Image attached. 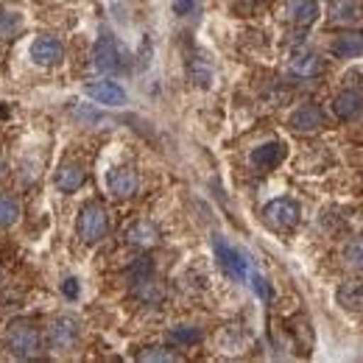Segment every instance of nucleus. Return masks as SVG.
I'll use <instances>...</instances> for the list:
<instances>
[{
    "label": "nucleus",
    "instance_id": "39448f33",
    "mask_svg": "<svg viewBox=\"0 0 363 363\" xmlns=\"http://www.w3.org/2000/svg\"><path fill=\"white\" fill-rule=\"evenodd\" d=\"M213 252H216L218 266H221L232 279H238V282L249 279V260H246V255H243L240 249H235L224 238H213Z\"/></svg>",
    "mask_w": 363,
    "mask_h": 363
},
{
    "label": "nucleus",
    "instance_id": "393cba45",
    "mask_svg": "<svg viewBox=\"0 0 363 363\" xmlns=\"http://www.w3.org/2000/svg\"><path fill=\"white\" fill-rule=\"evenodd\" d=\"M137 358H140V361H179V355L171 352V350H165V347H148V350H143Z\"/></svg>",
    "mask_w": 363,
    "mask_h": 363
},
{
    "label": "nucleus",
    "instance_id": "20e7f679",
    "mask_svg": "<svg viewBox=\"0 0 363 363\" xmlns=\"http://www.w3.org/2000/svg\"><path fill=\"white\" fill-rule=\"evenodd\" d=\"M299 218H302V210H299V204L294 199H274L263 210V221L272 229H277V232L294 229L299 224Z\"/></svg>",
    "mask_w": 363,
    "mask_h": 363
},
{
    "label": "nucleus",
    "instance_id": "0eeeda50",
    "mask_svg": "<svg viewBox=\"0 0 363 363\" xmlns=\"http://www.w3.org/2000/svg\"><path fill=\"white\" fill-rule=\"evenodd\" d=\"M28 56H31V62L40 65V67H56V65H62V59H65V45H62V40H56V37H50V34H43V37H37V40L31 43Z\"/></svg>",
    "mask_w": 363,
    "mask_h": 363
},
{
    "label": "nucleus",
    "instance_id": "f3484780",
    "mask_svg": "<svg viewBox=\"0 0 363 363\" xmlns=\"http://www.w3.org/2000/svg\"><path fill=\"white\" fill-rule=\"evenodd\" d=\"M87 179V171L82 162H65L59 171H56V187L62 193H76Z\"/></svg>",
    "mask_w": 363,
    "mask_h": 363
},
{
    "label": "nucleus",
    "instance_id": "412c9836",
    "mask_svg": "<svg viewBox=\"0 0 363 363\" xmlns=\"http://www.w3.org/2000/svg\"><path fill=\"white\" fill-rule=\"evenodd\" d=\"M187 73H190V79H193L196 84H201V87H210V82H213V67H210V62H207L204 56L187 59Z\"/></svg>",
    "mask_w": 363,
    "mask_h": 363
},
{
    "label": "nucleus",
    "instance_id": "2eb2a0df",
    "mask_svg": "<svg viewBox=\"0 0 363 363\" xmlns=\"http://www.w3.org/2000/svg\"><path fill=\"white\" fill-rule=\"evenodd\" d=\"M333 112L341 121H355L358 115H363V92L361 90H344L335 95L333 101Z\"/></svg>",
    "mask_w": 363,
    "mask_h": 363
},
{
    "label": "nucleus",
    "instance_id": "ddd939ff",
    "mask_svg": "<svg viewBox=\"0 0 363 363\" xmlns=\"http://www.w3.org/2000/svg\"><path fill=\"white\" fill-rule=\"evenodd\" d=\"M335 302L347 313H363V279H344L335 291Z\"/></svg>",
    "mask_w": 363,
    "mask_h": 363
},
{
    "label": "nucleus",
    "instance_id": "f257e3e1",
    "mask_svg": "<svg viewBox=\"0 0 363 363\" xmlns=\"http://www.w3.org/2000/svg\"><path fill=\"white\" fill-rule=\"evenodd\" d=\"M6 350L17 358H37L43 350L40 330L28 318H14L6 327Z\"/></svg>",
    "mask_w": 363,
    "mask_h": 363
},
{
    "label": "nucleus",
    "instance_id": "bb28decb",
    "mask_svg": "<svg viewBox=\"0 0 363 363\" xmlns=\"http://www.w3.org/2000/svg\"><path fill=\"white\" fill-rule=\"evenodd\" d=\"M79 279H73V277H67L65 282H62V294L67 296V299H79Z\"/></svg>",
    "mask_w": 363,
    "mask_h": 363
},
{
    "label": "nucleus",
    "instance_id": "9d476101",
    "mask_svg": "<svg viewBox=\"0 0 363 363\" xmlns=\"http://www.w3.org/2000/svg\"><path fill=\"white\" fill-rule=\"evenodd\" d=\"M288 126H291L294 132H299V135L318 132V129L324 126V112H321V106H318V104H302L299 109H294V112H291Z\"/></svg>",
    "mask_w": 363,
    "mask_h": 363
},
{
    "label": "nucleus",
    "instance_id": "1a4fd4ad",
    "mask_svg": "<svg viewBox=\"0 0 363 363\" xmlns=\"http://www.w3.org/2000/svg\"><path fill=\"white\" fill-rule=\"evenodd\" d=\"M84 92H87V98H92L101 106H123L126 104V90L118 82H109V79H104V82H87Z\"/></svg>",
    "mask_w": 363,
    "mask_h": 363
},
{
    "label": "nucleus",
    "instance_id": "f8f14e48",
    "mask_svg": "<svg viewBox=\"0 0 363 363\" xmlns=\"http://www.w3.org/2000/svg\"><path fill=\"white\" fill-rule=\"evenodd\" d=\"M288 70H291L294 76L311 79V76H318V73H321V59H318L316 50L299 48V50L291 53V59H288Z\"/></svg>",
    "mask_w": 363,
    "mask_h": 363
},
{
    "label": "nucleus",
    "instance_id": "4be33fe9",
    "mask_svg": "<svg viewBox=\"0 0 363 363\" xmlns=\"http://www.w3.org/2000/svg\"><path fill=\"white\" fill-rule=\"evenodd\" d=\"M20 213H23V210H20V201L0 193V229L14 227V224L20 221Z\"/></svg>",
    "mask_w": 363,
    "mask_h": 363
},
{
    "label": "nucleus",
    "instance_id": "4468645a",
    "mask_svg": "<svg viewBox=\"0 0 363 363\" xmlns=\"http://www.w3.org/2000/svg\"><path fill=\"white\" fill-rule=\"evenodd\" d=\"M321 14L318 9V0H288L285 3V17L294 23V26H313Z\"/></svg>",
    "mask_w": 363,
    "mask_h": 363
},
{
    "label": "nucleus",
    "instance_id": "a211bd4d",
    "mask_svg": "<svg viewBox=\"0 0 363 363\" xmlns=\"http://www.w3.org/2000/svg\"><path fill=\"white\" fill-rule=\"evenodd\" d=\"M330 53L335 59H361L363 56V34H341L333 40Z\"/></svg>",
    "mask_w": 363,
    "mask_h": 363
},
{
    "label": "nucleus",
    "instance_id": "9b49d317",
    "mask_svg": "<svg viewBox=\"0 0 363 363\" xmlns=\"http://www.w3.org/2000/svg\"><path fill=\"white\" fill-rule=\"evenodd\" d=\"M285 143H279V140H269V143H263V145H257L255 151H252V165L257 168V171H272L277 168L282 160H285Z\"/></svg>",
    "mask_w": 363,
    "mask_h": 363
},
{
    "label": "nucleus",
    "instance_id": "5701e85b",
    "mask_svg": "<svg viewBox=\"0 0 363 363\" xmlns=\"http://www.w3.org/2000/svg\"><path fill=\"white\" fill-rule=\"evenodd\" d=\"M168 338H171L174 344H179V347H193V344L201 341V330H199V327H190V324H179V327H174V330L168 333Z\"/></svg>",
    "mask_w": 363,
    "mask_h": 363
},
{
    "label": "nucleus",
    "instance_id": "cd10ccee",
    "mask_svg": "<svg viewBox=\"0 0 363 363\" xmlns=\"http://www.w3.org/2000/svg\"><path fill=\"white\" fill-rule=\"evenodd\" d=\"M171 6H174V11L184 17V14H190L193 11V6H196V0H171Z\"/></svg>",
    "mask_w": 363,
    "mask_h": 363
},
{
    "label": "nucleus",
    "instance_id": "f03ea898",
    "mask_svg": "<svg viewBox=\"0 0 363 363\" xmlns=\"http://www.w3.org/2000/svg\"><path fill=\"white\" fill-rule=\"evenodd\" d=\"M76 229H79V238L84 243H98L106 238L109 232V216L106 210L98 204V201H87L79 213V221H76Z\"/></svg>",
    "mask_w": 363,
    "mask_h": 363
},
{
    "label": "nucleus",
    "instance_id": "aec40b11",
    "mask_svg": "<svg viewBox=\"0 0 363 363\" xmlns=\"http://www.w3.org/2000/svg\"><path fill=\"white\" fill-rule=\"evenodd\" d=\"M23 31V14L14 9H0V40H11Z\"/></svg>",
    "mask_w": 363,
    "mask_h": 363
},
{
    "label": "nucleus",
    "instance_id": "7ed1b4c3",
    "mask_svg": "<svg viewBox=\"0 0 363 363\" xmlns=\"http://www.w3.org/2000/svg\"><path fill=\"white\" fill-rule=\"evenodd\" d=\"M82 335V324L73 316H56L48 327V347L53 352H70L79 344Z\"/></svg>",
    "mask_w": 363,
    "mask_h": 363
},
{
    "label": "nucleus",
    "instance_id": "6ab92c4d",
    "mask_svg": "<svg viewBox=\"0 0 363 363\" xmlns=\"http://www.w3.org/2000/svg\"><path fill=\"white\" fill-rule=\"evenodd\" d=\"M361 17H363V6L361 3H355V0H338V6H335L333 14H330V20H333L335 26L358 23Z\"/></svg>",
    "mask_w": 363,
    "mask_h": 363
},
{
    "label": "nucleus",
    "instance_id": "6e6552de",
    "mask_svg": "<svg viewBox=\"0 0 363 363\" xmlns=\"http://www.w3.org/2000/svg\"><path fill=\"white\" fill-rule=\"evenodd\" d=\"M140 187V179H137V171L129 168V165H118L106 174V190L115 196V199H132Z\"/></svg>",
    "mask_w": 363,
    "mask_h": 363
},
{
    "label": "nucleus",
    "instance_id": "423d86ee",
    "mask_svg": "<svg viewBox=\"0 0 363 363\" xmlns=\"http://www.w3.org/2000/svg\"><path fill=\"white\" fill-rule=\"evenodd\" d=\"M92 65L101 73H121L123 70V53H121V45L115 43L112 34L104 31L98 37V43L92 48Z\"/></svg>",
    "mask_w": 363,
    "mask_h": 363
},
{
    "label": "nucleus",
    "instance_id": "dca6fc26",
    "mask_svg": "<svg viewBox=\"0 0 363 363\" xmlns=\"http://www.w3.org/2000/svg\"><path fill=\"white\" fill-rule=\"evenodd\" d=\"M126 243H132V246H140V249H151V246H157L160 243V229L154 221H135L132 227L126 229Z\"/></svg>",
    "mask_w": 363,
    "mask_h": 363
},
{
    "label": "nucleus",
    "instance_id": "a878e982",
    "mask_svg": "<svg viewBox=\"0 0 363 363\" xmlns=\"http://www.w3.org/2000/svg\"><path fill=\"white\" fill-rule=\"evenodd\" d=\"M249 279H252V288H255V294H257L263 302H272L274 291H272V285H269V279H266L263 274H252V272H249Z\"/></svg>",
    "mask_w": 363,
    "mask_h": 363
},
{
    "label": "nucleus",
    "instance_id": "b1692460",
    "mask_svg": "<svg viewBox=\"0 0 363 363\" xmlns=\"http://www.w3.org/2000/svg\"><path fill=\"white\" fill-rule=\"evenodd\" d=\"M344 263L355 272H363V235L344 246Z\"/></svg>",
    "mask_w": 363,
    "mask_h": 363
}]
</instances>
